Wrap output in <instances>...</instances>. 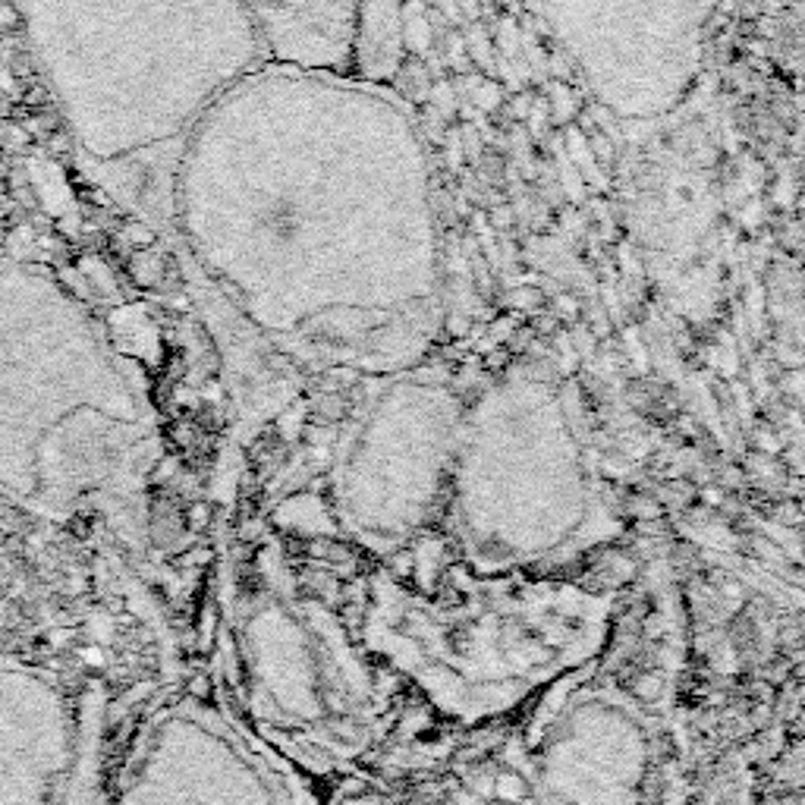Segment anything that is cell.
I'll use <instances>...</instances> for the list:
<instances>
[{"label":"cell","instance_id":"cell-1","mask_svg":"<svg viewBox=\"0 0 805 805\" xmlns=\"http://www.w3.org/2000/svg\"><path fill=\"white\" fill-rule=\"evenodd\" d=\"M170 230L214 343V504H239L362 390L447 353L431 161L381 82L265 63L195 126Z\"/></svg>","mask_w":805,"mask_h":805},{"label":"cell","instance_id":"cell-8","mask_svg":"<svg viewBox=\"0 0 805 805\" xmlns=\"http://www.w3.org/2000/svg\"><path fill=\"white\" fill-rule=\"evenodd\" d=\"M19 29V13L13 4H7V0H0V35H7V32H16Z\"/></svg>","mask_w":805,"mask_h":805},{"label":"cell","instance_id":"cell-2","mask_svg":"<svg viewBox=\"0 0 805 805\" xmlns=\"http://www.w3.org/2000/svg\"><path fill=\"white\" fill-rule=\"evenodd\" d=\"M686 655L677 563L655 538L598 655L541 689L522 721L431 755L472 805H699Z\"/></svg>","mask_w":805,"mask_h":805},{"label":"cell","instance_id":"cell-3","mask_svg":"<svg viewBox=\"0 0 805 805\" xmlns=\"http://www.w3.org/2000/svg\"><path fill=\"white\" fill-rule=\"evenodd\" d=\"M211 655L236 711L312 787L353 793L403 752L375 658L255 513L217 516Z\"/></svg>","mask_w":805,"mask_h":805},{"label":"cell","instance_id":"cell-6","mask_svg":"<svg viewBox=\"0 0 805 805\" xmlns=\"http://www.w3.org/2000/svg\"><path fill=\"white\" fill-rule=\"evenodd\" d=\"M589 95L629 126L664 123L699 92L730 0H526Z\"/></svg>","mask_w":805,"mask_h":805},{"label":"cell","instance_id":"cell-4","mask_svg":"<svg viewBox=\"0 0 805 805\" xmlns=\"http://www.w3.org/2000/svg\"><path fill=\"white\" fill-rule=\"evenodd\" d=\"M626 576L589 585L447 567L431 585H416L378 567L362 592L359 642L434 711L478 727L598 655Z\"/></svg>","mask_w":805,"mask_h":805},{"label":"cell","instance_id":"cell-7","mask_svg":"<svg viewBox=\"0 0 805 805\" xmlns=\"http://www.w3.org/2000/svg\"><path fill=\"white\" fill-rule=\"evenodd\" d=\"M271 63L324 73H353L362 0H243Z\"/></svg>","mask_w":805,"mask_h":805},{"label":"cell","instance_id":"cell-5","mask_svg":"<svg viewBox=\"0 0 805 805\" xmlns=\"http://www.w3.org/2000/svg\"><path fill=\"white\" fill-rule=\"evenodd\" d=\"M111 805H328L236 711L217 661L161 683Z\"/></svg>","mask_w":805,"mask_h":805}]
</instances>
